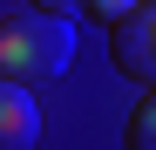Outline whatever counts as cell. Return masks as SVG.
Listing matches in <instances>:
<instances>
[{
    "label": "cell",
    "instance_id": "8992f818",
    "mask_svg": "<svg viewBox=\"0 0 156 150\" xmlns=\"http://www.w3.org/2000/svg\"><path fill=\"white\" fill-rule=\"evenodd\" d=\"M34 7H41V14H68L75 0H34Z\"/></svg>",
    "mask_w": 156,
    "mask_h": 150
},
{
    "label": "cell",
    "instance_id": "5b68a950",
    "mask_svg": "<svg viewBox=\"0 0 156 150\" xmlns=\"http://www.w3.org/2000/svg\"><path fill=\"white\" fill-rule=\"evenodd\" d=\"M82 7H88V14H102V21H115V14L136 7V0H82Z\"/></svg>",
    "mask_w": 156,
    "mask_h": 150
},
{
    "label": "cell",
    "instance_id": "3957f363",
    "mask_svg": "<svg viewBox=\"0 0 156 150\" xmlns=\"http://www.w3.org/2000/svg\"><path fill=\"white\" fill-rule=\"evenodd\" d=\"M27 143H41V109H34V89L0 75V150H27Z\"/></svg>",
    "mask_w": 156,
    "mask_h": 150
},
{
    "label": "cell",
    "instance_id": "7a4b0ae2",
    "mask_svg": "<svg viewBox=\"0 0 156 150\" xmlns=\"http://www.w3.org/2000/svg\"><path fill=\"white\" fill-rule=\"evenodd\" d=\"M109 55L129 82H156V0H136L109 21Z\"/></svg>",
    "mask_w": 156,
    "mask_h": 150
},
{
    "label": "cell",
    "instance_id": "6da1fadb",
    "mask_svg": "<svg viewBox=\"0 0 156 150\" xmlns=\"http://www.w3.org/2000/svg\"><path fill=\"white\" fill-rule=\"evenodd\" d=\"M75 62V28L68 14H34V21H0V75L7 82H55Z\"/></svg>",
    "mask_w": 156,
    "mask_h": 150
},
{
    "label": "cell",
    "instance_id": "277c9868",
    "mask_svg": "<svg viewBox=\"0 0 156 150\" xmlns=\"http://www.w3.org/2000/svg\"><path fill=\"white\" fill-rule=\"evenodd\" d=\"M129 150H156V82L136 103V116H129Z\"/></svg>",
    "mask_w": 156,
    "mask_h": 150
}]
</instances>
